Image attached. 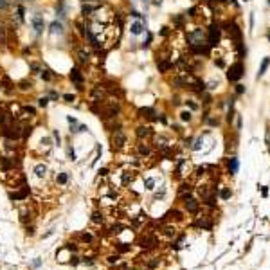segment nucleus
<instances>
[{
    "label": "nucleus",
    "mask_w": 270,
    "mask_h": 270,
    "mask_svg": "<svg viewBox=\"0 0 270 270\" xmlns=\"http://www.w3.org/2000/svg\"><path fill=\"white\" fill-rule=\"evenodd\" d=\"M241 76H243V65L241 63H234L229 69V72H227V79L229 81H238Z\"/></svg>",
    "instance_id": "obj_1"
},
{
    "label": "nucleus",
    "mask_w": 270,
    "mask_h": 270,
    "mask_svg": "<svg viewBox=\"0 0 270 270\" xmlns=\"http://www.w3.org/2000/svg\"><path fill=\"white\" fill-rule=\"evenodd\" d=\"M2 133H4L5 139L13 140V139H18L20 135H22V132H20V126H4Z\"/></svg>",
    "instance_id": "obj_2"
},
{
    "label": "nucleus",
    "mask_w": 270,
    "mask_h": 270,
    "mask_svg": "<svg viewBox=\"0 0 270 270\" xmlns=\"http://www.w3.org/2000/svg\"><path fill=\"white\" fill-rule=\"evenodd\" d=\"M218 41H220V27L212 23L209 27V45H216Z\"/></svg>",
    "instance_id": "obj_3"
},
{
    "label": "nucleus",
    "mask_w": 270,
    "mask_h": 270,
    "mask_svg": "<svg viewBox=\"0 0 270 270\" xmlns=\"http://www.w3.org/2000/svg\"><path fill=\"white\" fill-rule=\"evenodd\" d=\"M31 22H33V27H34L36 34H41V33H43V27H45V22H43V16H41V15H34Z\"/></svg>",
    "instance_id": "obj_4"
},
{
    "label": "nucleus",
    "mask_w": 270,
    "mask_h": 270,
    "mask_svg": "<svg viewBox=\"0 0 270 270\" xmlns=\"http://www.w3.org/2000/svg\"><path fill=\"white\" fill-rule=\"evenodd\" d=\"M112 142H114V148H121V146H124V142H126V137H124V133L121 132V130H115V133H114V137H112Z\"/></svg>",
    "instance_id": "obj_5"
},
{
    "label": "nucleus",
    "mask_w": 270,
    "mask_h": 270,
    "mask_svg": "<svg viewBox=\"0 0 270 270\" xmlns=\"http://www.w3.org/2000/svg\"><path fill=\"white\" fill-rule=\"evenodd\" d=\"M70 79H72V81L77 85V88H79V90L83 88V76H81L79 69H76V67L72 69V72H70Z\"/></svg>",
    "instance_id": "obj_6"
},
{
    "label": "nucleus",
    "mask_w": 270,
    "mask_h": 270,
    "mask_svg": "<svg viewBox=\"0 0 270 270\" xmlns=\"http://www.w3.org/2000/svg\"><path fill=\"white\" fill-rule=\"evenodd\" d=\"M139 243H140V247H144V249H150V247H155V245H157V240H155V238H151V236H146V238H142Z\"/></svg>",
    "instance_id": "obj_7"
},
{
    "label": "nucleus",
    "mask_w": 270,
    "mask_h": 270,
    "mask_svg": "<svg viewBox=\"0 0 270 270\" xmlns=\"http://www.w3.org/2000/svg\"><path fill=\"white\" fill-rule=\"evenodd\" d=\"M186 207H187V211H191V212L198 211V204H196V200L191 198V196H186Z\"/></svg>",
    "instance_id": "obj_8"
},
{
    "label": "nucleus",
    "mask_w": 270,
    "mask_h": 270,
    "mask_svg": "<svg viewBox=\"0 0 270 270\" xmlns=\"http://www.w3.org/2000/svg\"><path fill=\"white\" fill-rule=\"evenodd\" d=\"M51 33H52V34H63V23L58 22V20H54V22L51 23Z\"/></svg>",
    "instance_id": "obj_9"
},
{
    "label": "nucleus",
    "mask_w": 270,
    "mask_h": 270,
    "mask_svg": "<svg viewBox=\"0 0 270 270\" xmlns=\"http://www.w3.org/2000/svg\"><path fill=\"white\" fill-rule=\"evenodd\" d=\"M27 194H29V187H27V186H23V189H22V191H18V193H11V200H23Z\"/></svg>",
    "instance_id": "obj_10"
},
{
    "label": "nucleus",
    "mask_w": 270,
    "mask_h": 270,
    "mask_svg": "<svg viewBox=\"0 0 270 270\" xmlns=\"http://www.w3.org/2000/svg\"><path fill=\"white\" fill-rule=\"evenodd\" d=\"M56 15L59 18H65L67 16V11H65V0H58L56 4Z\"/></svg>",
    "instance_id": "obj_11"
},
{
    "label": "nucleus",
    "mask_w": 270,
    "mask_h": 270,
    "mask_svg": "<svg viewBox=\"0 0 270 270\" xmlns=\"http://www.w3.org/2000/svg\"><path fill=\"white\" fill-rule=\"evenodd\" d=\"M238 168H240V162H238V158H236V157L229 158V171H231L232 175L238 173Z\"/></svg>",
    "instance_id": "obj_12"
},
{
    "label": "nucleus",
    "mask_w": 270,
    "mask_h": 270,
    "mask_svg": "<svg viewBox=\"0 0 270 270\" xmlns=\"http://www.w3.org/2000/svg\"><path fill=\"white\" fill-rule=\"evenodd\" d=\"M268 65H270V58H263V61H261V67H259V72H258V77H261L265 72H267Z\"/></svg>",
    "instance_id": "obj_13"
},
{
    "label": "nucleus",
    "mask_w": 270,
    "mask_h": 270,
    "mask_svg": "<svg viewBox=\"0 0 270 270\" xmlns=\"http://www.w3.org/2000/svg\"><path fill=\"white\" fill-rule=\"evenodd\" d=\"M34 173H36V176H45V173H47V166H45V164H38V166L34 168Z\"/></svg>",
    "instance_id": "obj_14"
},
{
    "label": "nucleus",
    "mask_w": 270,
    "mask_h": 270,
    "mask_svg": "<svg viewBox=\"0 0 270 270\" xmlns=\"http://www.w3.org/2000/svg\"><path fill=\"white\" fill-rule=\"evenodd\" d=\"M130 31H132V34H140L142 33V23L140 22H135L133 25L130 27Z\"/></svg>",
    "instance_id": "obj_15"
},
{
    "label": "nucleus",
    "mask_w": 270,
    "mask_h": 270,
    "mask_svg": "<svg viewBox=\"0 0 270 270\" xmlns=\"http://www.w3.org/2000/svg\"><path fill=\"white\" fill-rule=\"evenodd\" d=\"M139 114L142 117H153L155 115V110H151V108H140L139 110Z\"/></svg>",
    "instance_id": "obj_16"
},
{
    "label": "nucleus",
    "mask_w": 270,
    "mask_h": 270,
    "mask_svg": "<svg viewBox=\"0 0 270 270\" xmlns=\"http://www.w3.org/2000/svg\"><path fill=\"white\" fill-rule=\"evenodd\" d=\"M227 29H229V34H234L236 38H240V36H241V33L238 31V25H234V23H232V25H227Z\"/></svg>",
    "instance_id": "obj_17"
},
{
    "label": "nucleus",
    "mask_w": 270,
    "mask_h": 270,
    "mask_svg": "<svg viewBox=\"0 0 270 270\" xmlns=\"http://www.w3.org/2000/svg\"><path fill=\"white\" fill-rule=\"evenodd\" d=\"M137 135H139V137L150 135V128H148V126H139V128H137Z\"/></svg>",
    "instance_id": "obj_18"
},
{
    "label": "nucleus",
    "mask_w": 270,
    "mask_h": 270,
    "mask_svg": "<svg viewBox=\"0 0 270 270\" xmlns=\"http://www.w3.org/2000/svg\"><path fill=\"white\" fill-rule=\"evenodd\" d=\"M67 180H69V175H67V173H59L58 176H56V182L61 184V186H63V184H67Z\"/></svg>",
    "instance_id": "obj_19"
},
{
    "label": "nucleus",
    "mask_w": 270,
    "mask_h": 270,
    "mask_svg": "<svg viewBox=\"0 0 270 270\" xmlns=\"http://www.w3.org/2000/svg\"><path fill=\"white\" fill-rule=\"evenodd\" d=\"M220 198H222V200L231 198V191H229V189H222V191H220Z\"/></svg>",
    "instance_id": "obj_20"
},
{
    "label": "nucleus",
    "mask_w": 270,
    "mask_h": 270,
    "mask_svg": "<svg viewBox=\"0 0 270 270\" xmlns=\"http://www.w3.org/2000/svg\"><path fill=\"white\" fill-rule=\"evenodd\" d=\"M169 67H171V63H168V61H164V63H160V65H158V70H160V72H166V70H168Z\"/></svg>",
    "instance_id": "obj_21"
},
{
    "label": "nucleus",
    "mask_w": 270,
    "mask_h": 270,
    "mask_svg": "<svg viewBox=\"0 0 270 270\" xmlns=\"http://www.w3.org/2000/svg\"><path fill=\"white\" fill-rule=\"evenodd\" d=\"M92 222H94V223H101V222H103V216H101L99 212H94V214H92Z\"/></svg>",
    "instance_id": "obj_22"
},
{
    "label": "nucleus",
    "mask_w": 270,
    "mask_h": 270,
    "mask_svg": "<svg viewBox=\"0 0 270 270\" xmlns=\"http://www.w3.org/2000/svg\"><path fill=\"white\" fill-rule=\"evenodd\" d=\"M38 105L41 106V108H45V106L49 105V97H40V99H38Z\"/></svg>",
    "instance_id": "obj_23"
},
{
    "label": "nucleus",
    "mask_w": 270,
    "mask_h": 270,
    "mask_svg": "<svg viewBox=\"0 0 270 270\" xmlns=\"http://www.w3.org/2000/svg\"><path fill=\"white\" fill-rule=\"evenodd\" d=\"M196 225H198V227H205V229H211V227H212L211 222H202V220H200V222H196Z\"/></svg>",
    "instance_id": "obj_24"
},
{
    "label": "nucleus",
    "mask_w": 270,
    "mask_h": 270,
    "mask_svg": "<svg viewBox=\"0 0 270 270\" xmlns=\"http://www.w3.org/2000/svg\"><path fill=\"white\" fill-rule=\"evenodd\" d=\"M139 153H140V155H148V153H150L148 146H142V144H140V146H139Z\"/></svg>",
    "instance_id": "obj_25"
},
{
    "label": "nucleus",
    "mask_w": 270,
    "mask_h": 270,
    "mask_svg": "<svg viewBox=\"0 0 270 270\" xmlns=\"http://www.w3.org/2000/svg\"><path fill=\"white\" fill-rule=\"evenodd\" d=\"M180 119H182V121H189V119H191V112H182V114H180Z\"/></svg>",
    "instance_id": "obj_26"
},
{
    "label": "nucleus",
    "mask_w": 270,
    "mask_h": 270,
    "mask_svg": "<svg viewBox=\"0 0 270 270\" xmlns=\"http://www.w3.org/2000/svg\"><path fill=\"white\" fill-rule=\"evenodd\" d=\"M153 186H155V180L153 178H148L146 180V189H153Z\"/></svg>",
    "instance_id": "obj_27"
},
{
    "label": "nucleus",
    "mask_w": 270,
    "mask_h": 270,
    "mask_svg": "<svg viewBox=\"0 0 270 270\" xmlns=\"http://www.w3.org/2000/svg\"><path fill=\"white\" fill-rule=\"evenodd\" d=\"M77 56H79V59H81V61H88V54H85L83 51H79V52H77Z\"/></svg>",
    "instance_id": "obj_28"
},
{
    "label": "nucleus",
    "mask_w": 270,
    "mask_h": 270,
    "mask_svg": "<svg viewBox=\"0 0 270 270\" xmlns=\"http://www.w3.org/2000/svg\"><path fill=\"white\" fill-rule=\"evenodd\" d=\"M81 240H83V241H92V236H90L88 232H83V234H81Z\"/></svg>",
    "instance_id": "obj_29"
},
{
    "label": "nucleus",
    "mask_w": 270,
    "mask_h": 270,
    "mask_svg": "<svg viewBox=\"0 0 270 270\" xmlns=\"http://www.w3.org/2000/svg\"><path fill=\"white\" fill-rule=\"evenodd\" d=\"M41 77H43V79H45V81H51V74H49V70H41Z\"/></svg>",
    "instance_id": "obj_30"
},
{
    "label": "nucleus",
    "mask_w": 270,
    "mask_h": 270,
    "mask_svg": "<svg viewBox=\"0 0 270 270\" xmlns=\"http://www.w3.org/2000/svg\"><path fill=\"white\" fill-rule=\"evenodd\" d=\"M9 7V0H0V9L4 11V9H7Z\"/></svg>",
    "instance_id": "obj_31"
},
{
    "label": "nucleus",
    "mask_w": 270,
    "mask_h": 270,
    "mask_svg": "<svg viewBox=\"0 0 270 270\" xmlns=\"http://www.w3.org/2000/svg\"><path fill=\"white\" fill-rule=\"evenodd\" d=\"M63 99H65L67 103H72V101H74V96H72V94H65V96H63Z\"/></svg>",
    "instance_id": "obj_32"
},
{
    "label": "nucleus",
    "mask_w": 270,
    "mask_h": 270,
    "mask_svg": "<svg viewBox=\"0 0 270 270\" xmlns=\"http://www.w3.org/2000/svg\"><path fill=\"white\" fill-rule=\"evenodd\" d=\"M121 229H123V225H114V227H112V232H114V234H119Z\"/></svg>",
    "instance_id": "obj_33"
},
{
    "label": "nucleus",
    "mask_w": 270,
    "mask_h": 270,
    "mask_svg": "<svg viewBox=\"0 0 270 270\" xmlns=\"http://www.w3.org/2000/svg\"><path fill=\"white\" fill-rule=\"evenodd\" d=\"M69 158H70V160H76V153H74L72 148H69Z\"/></svg>",
    "instance_id": "obj_34"
},
{
    "label": "nucleus",
    "mask_w": 270,
    "mask_h": 270,
    "mask_svg": "<svg viewBox=\"0 0 270 270\" xmlns=\"http://www.w3.org/2000/svg\"><path fill=\"white\" fill-rule=\"evenodd\" d=\"M236 92H238V94H243V92H245V87H243V85H236Z\"/></svg>",
    "instance_id": "obj_35"
},
{
    "label": "nucleus",
    "mask_w": 270,
    "mask_h": 270,
    "mask_svg": "<svg viewBox=\"0 0 270 270\" xmlns=\"http://www.w3.org/2000/svg\"><path fill=\"white\" fill-rule=\"evenodd\" d=\"M119 250H121V252H126V250H130V247H128V245H124V243H121Z\"/></svg>",
    "instance_id": "obj_36"
},
{
    "label": "nucleus",
    "mask_w": 270,
    "mask_h": 270,
    "mask_svg": "<svg viewBox=\"0 0 270 270\" xmlns=\"http://www.w3.org/2000/svg\"><path fill=\"white\" fill-rule=\"evenodd\" d=\"M23 110H25L27 114H31V115H34V108H31V106H25Z\"/></svg>",
    "instance_id": "obj_37"
},
{
    "label": "nucleus",
    "mask_w": 270,
    "mask_h": 270,
    "mask_svg": "<svg viewBox=\"0 0 270 270\" xmlns=\"http://www.w3.org/2000/svg\"><path fill=\"white\" fill-rule=\"evenodd\" d=\"M117 259H119V256H110V258H108V261H110V263H115Z\"/></svg>",
    "instance_id": "obj_38"
},
{
    "label": "nucleus",
    "mask_w": 270,
    "mask_h": 270,
    "mask_svg": "<svg viewBox=\"0 0 270 270\" xmlns=\"http://www.w3.org/2000/svg\"><path fill=\"white\" fill-rule=\"evenodd\" d=\"M65 249H69V250H76V245H72V243H69V245H67V247H65Z\"/></svg>",
    "instance_id": "obj_39"
},
{
    "label": "nucleus",
    "mask_w": 270,
    "mask_h": 270,
    "mask_svg": "<svg viewBox=\"0 0 270 270\" xmlns=\"http://www.w3.org/2000/svg\"><path fill=\"white\" fill-rule=\"evenodd\" d=\"M49 96L52 97V99H58V92H54V90H52V92H49Z\"/></svg>",
    "instance_id": "obj_40"
},
{
    "label": "nucleus",
    "mask_w": 270,
    "mask_h": 270,
    "mask_svg": "<svg viewBox=\"0 0 270 270\" xmlns=\"http://www.w3.org/2000/svg\"><path fill=\"white\" fill-rule=\"evenodd\" d=\"M70 263H72V265H77V263H79V259L74 256V258H70Z\"/></svg>",
    "instance_id": "obj_41"
},
{
    "label": "nucleus",
    "mask_w": 270,
    "mask_h": 270,
    "mask_svg": "<svg viewBox=\"0 0 270 270\" xmlns=\"http://www.w3.org/2000/svg\"><path fill=\"white\" fill-rule=\"evenodd\" d=\"M52 135H54V139H56V142H58V144H59V133H58V132H54V133H52Z\"/></svg>",
    "instance_id": "obj_42"
},
{
    "label": "nucleus",
    "mask_w": 270,
    "mask_h": 270,
    "mask_svg": "<svg viewBox=\"0 0 270 270\" xmlns=\"http://www.w3.org/2000/svg\"><path fill=\"white\" fill-rule=\"evenodd\" d=\"M267 142H268V144H270V132H268V133H267Z\"/></svg>",
    "instance_id": "obj_43"
},
{
    "label": "nucleus",
    "mask_w": 270,
    "mask_h": 270,
    "mask_svg": "<svg viewBox=\"0 0 270 270\" xmlns=\"http://www.w3.org/2000/svg\"><path fill=\"white\" fill-rule=\"evenodd\" d=\"M245 2H249V0H245Z\"/></svg>",
    "instance_id": "obj_44"
},
{
    "label": "nucleus",
    "mask_w": 270,
    "mask_h": 270,
    "mask_svg": "<svg viewBox=\"0 0 270 270\" xmlns=\"http://www.w3.org/2000/svg\"><path fill=\"white\" fill-rule=\"evenodd\" d=\"M268 4H270V0H268Z\"/></svg>",
    "instance_id": "obj_45"
}]
</instances>
